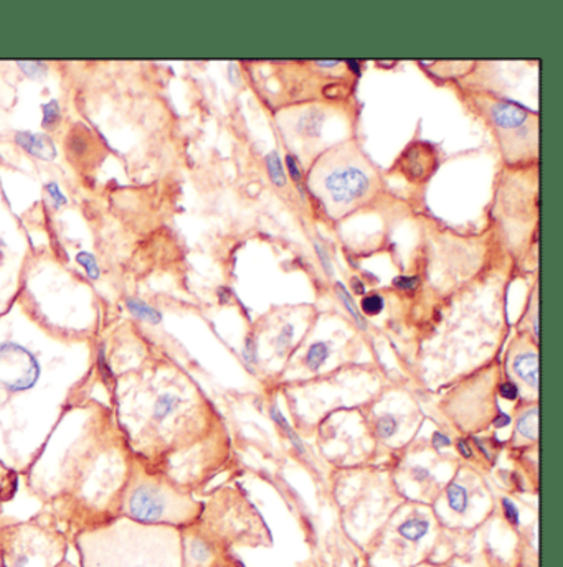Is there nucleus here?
Returning a JSON list of instances; mask_svg holds the SVG:
<instances>
[{"mask_svg": "<svg viewBox=\"0 0 563 567\" xmlns=\"http://www.w3.org/2000/svg\"><path fill=\"white\" fill-rule=\"evenodd\" d=\"M98 346L17 297L0 315V465L22 477L63 414L95 387Z\"/></svg>", "mask_w": 563, "mask_h": 567, "instance_id": "obj_1", "label": "nucleus"}, {"mask_svg": "<svg viewBox=\"0 0 563 567\" xmlns=\"http://www.w3.org/2000/svg\"><path fill=\"white\" fill-rule=\"evenodd\" d=\"M93 387L63 414L20 477L26 493L73 538L118 516L134 460L111 406Z\"/></svg>", "mask_w": 563, "mask_h": 567, "instance_id": "obj_2", "label": "nucleus"}, {"mask_svg": "<svg viewBox=\"0 0 563 567\" xmlns=\"http://www.w3.org/2000/svg\"><path fill=\"white\" fill-rule=\"evenodd\" d=\"M96 381L134 457L185 490L193 487L199 399L182 376L154 358L114 365L98 356Z\"/></svg>", "mask_w": 563, "mask_h": 567, "instance_id": "obj_3", "label": "nucleus"}, {"mask_svg": "<svg viewBox=\"0 0 563 567\" xmlns=\"http://www.w3.org/2000/svg\"><path fill=\"white\" fill-rule=\"evenodd\" d=\"M79 567H183L182 531L116 516L75 534Z\"/></svg>", "mask_w": 563, "mask_h": 567, "instance_id": "obj_4", "label": "nucleus"}, {"mask_svg": "<svg viewBox=\"0 0 563 567\" xmlns=\"http://www.w3.org/2000/svg\"><path fill=\"white\" fill-rule=\"evenodd\" d=\"M200 507L189 490L162 473L151 470L134 457L130 479L122 490L118 516L151 526H172L187 530L200 518Z\"/></svg>", "mask_w": 563, "mask_h": 567, "instance_id": "obj_5", "label": "nucleus"}, {"mask_svg": "<svg viewBox=\"0 0 563 567\" xmlns=\"http://www.w3.org/2000/svg\"><path fill=\"white\" fill-rule=\"evenodd\" d=\"M68 534L48 510L26 521L0 516V567H65Z\"/></svg>", "mask_w": 563, "mask_h": 567, "instance_id": "obj_6", "label": "nucleus"}, {"mask_svg": "<svg viewBox=\"0 0 563 567\" xmlns=\"http://www.w3.org/2000/svg\"><path fill=\"white\" fill-rule=\"evenodd\" d=\"M316 190L334 213L360 203L372 190V175L362 159L340 154L326 160L316 172Z\"/></svg>", "mask_w": 563, "mask_h": 567, "instance_id": "obj_7", "label": "nucleus"}, {"mask_svg": "<svg viewBox=\"0 0 563 567\" xmlns=\"http://www.w3.org/2000/svg\"><path fill=\"white\" fill-rule=\"evenodd\" d=\"M491 114L495 124L506 130L520 129L527 122V114L514 104L497 103L491 109Z\"/></svg>", "mask_w": 563, "mask_h": 567, "instance_id": "obj_8", "label": "nucleus"}, {"mask_svg": "<svg viewBox=\"0 0 563 567\" xmlns=\"http://www.w3.org/2000/svg\"><path fill=\"white\" fill-rule=\"evenodd\" d=\"M17 142L20 147H24L28 154L35 157H42L45 160H52L55 157V147L50 139L44 134H30V132H20L17 136Z\"/></svg>", "mask_w": 563, "mask_h": 567, "instance_id": "obj_9", "label": "nucleus"}, {"mask_svg": "<svg viewBox=\"0 0 563 567\" xmlns=\"http://www.w3.org/2000/svg\"><path fill=\"white\" fill-rule=\"evenodd\" d=\"M514 370L532 387H538V360L534 353L519 355L514 361Z\"/></svg>", "mask_w": 563, "mask_h": 567, "instance_id": "obj_10", "label": "nucleus"}, {"mask_svg": "<svg viewBox=\"0 0 563 567\" xmlns=\"http://www.w3.org/2000/svg\"><path fill=\"white\" fill-rule=\"evenodd\" d=\"M428 531H430V523L420 518H412L405 523L400 524L399 528L400 536L408 541H420L422 538H425Z\"/></svg>", "mask_w": 563, "mask_h": 567, "instance_id": "obj_11", "label": "nucleus"}, {"mask_svg": "<svg viewBox=\"0 0 563 567\" xmlns=\"http://www.w3.org/2000/svg\"><path fill=\"white\" fill-rule=\"evenodd\" d=\"M77 263H78L79 266L83 267L85 274H87L88 279H89L91 283H96V281L101 279V267H99L98 261H96L95 256H93L91 253H87V251L78 253V254H77Z\"/></svg>", "mask_w": 563, "mask_h": 567, "instance_id": "obj_12", "label": "nucleus"}, {"mask_svg": "<svg viewBox=\"0 0 563 567\" xmlns=\"http://www.w3.org/2000/svg\"><path fill=\"white\" fill-rule=\"evenodd\" d=\"M448 503L451 510L456 513H464L468 507V491L464 490L458 483H453L448 489Z\"/></svg>", "mask_w": 563, "mask_h": 567, "instance_id": "obj_13", "label": "nucleus"}, {"mask_svg": "<svg viewBox=\"0 0 563 567\" xmlns=\"http://www.w3.org/2000/svg\"><path fill=\"white\" fill-rule=\"evenodd\" d=\"M126 304H128V309L132 312V315H136L138 318L148 320V322H152V324H157L159 318H161L159 314H157V310L149 307L144 302L138 301V299H128Z\"/></svg>", "mask_w": 563, "mask_h": 567, "instance_id": "obj_14", "label": "nucleus"}, {"mask_svg": "<svg viewBox=\"0 0 563 567\" xmlns=\"http://www.w3.org/2000/svg\"><path fill=\"white\" fill-rule=\"evenodd\" d=\"M537 411H529L527 414H524L517 422V429L524 438H537Z\"/></svg>", "mask_w": 563, "mask_h": 567, "instance_id": "obj_15", "label": "nucleus"}, {"mask_svg": "<svg viewBox=\"0 0 563 567\" xmlns=\"http://www.w3.org/2000/svg\"><path fill=\"white\" fill-rule=\"evenodd\" d=\"M328 356H329V348H328V345H312L311 348H309V352H308V356H306L308 366H309L311 370H318Z\"/></svg>", "mask_w": 563, "mask_h": 567, "instance_id": "obj_16", "label": "nucleus"}, {"mask_svg": "<svg viewBox=\"0 0 563 567\" xmlns=\"http://www.w3.org/2000/svg\"><path fill=\"white\" fill-rule=\"evenodd\" d=\"M397 428H399V424H397V419L391 416V414H385V416H381L379 422H377V432H379V436L383 438H389L397 432Z\"/></svg>", "mask_w": 563, "mask_h": 567, "instance_id": "obj_17", "label": "nucleus"}, {"mask_svg": "<svg viewBox=\"0 0 563 567\" xmlns=\"http://www.w3.org/2000/svg\"><path fill=\"white\" fill-rule=\"evenodd\" d=\"M268 169L271 180L275 181L279 187H283L287 180H285V173H283V169H281L276 154L268 155Z\"/></svg>", "mask_w": 563, "mask_h": 567, "instance_id": "obj_18", "label": "nucleus"}, {"mask_svg": "<svg viewBox=\"0 0 563 567\" xmlns=\"http://www.w3.org/2000/svg\"><path fill=\"white\" fill-rule=\"evenodd\" d=\"M381 309H383V299L377 294L367 295L362 301V310L369 315H377V314H381Z\"/></svg>", "mask_w": 563, "mask_h": 567, "instance_id": "obj_19", "label": "nucleus"}, {"mask_svg": "<svg viewBox=\"0 0 563 567\" xmlns=\"http://www.w3.org/2000/svg\"><path fill=\"white\" fill-rule=\"evenodd\" d=\"M338 293L340 295V299L342 302L346 304L347 310L352 314V317L357 322V325L360 328H364V322H362V317H360V314L357 312L356 305H354V302L350 301V297H349V294H347L346 289H344V285L342 284H339L338 285Z\"/></svg>", "mask_w": 563, "mask_h": 567, "instance_id": "obj_20", "label": "nucleus"}, {"mask_svg": "<svg viewBox=\"0 0 563 567\" xmlns=\"http://www.w3.org/2000/svg\"><path fill=\"white\" fill-rule=\"evenodd\" d=\"M58 119H60V108L55 101H50L44 108V124L45 126H52Z\"/></svg>", "mask_w": 563, "mask_h": 567, "instance_id": "obj_21", "label": "nucleus"}, {"mask_svg": "<svg viewBox=\"0 0 563 567\" xmlns=\"http://www.w3.org/2000/svg\"><path fill=\"white\" fill-rule=\"evenodd\" d=\"M503 505L504 513H506L507 521L514 524V526H517V524H519V510H517V507H516L509 499H504Z\"/></svg>", "mask_w": 563, "mask_h": 567, "instance_id": "obj_22", "label": "nucleus"}, {"mask_svg": "<svg viewBox=\"0 0 563 567\" xmlns=\"http://www.w3.org/2000/svg\"><path fill=\"white\" fill-rule=\"evenodd\" d=\"M47 191H48V195L52 198L55 208H60L61 205L67 203V198L61 193L60 187H58L57 183H48V185H47Z\"/></svg>", "mask_w": 563, "mask_h": 567, "instance_id": "obj_23", "label": "nucleus"}, {"mask_svg": "<svg viewBox=\"0 0 563 567\" xmlns=\"http://www.w3.org/2000/svg\"><path fill=\"white\" fill-rule=\"evenodd\" d=\"M499 393H501L504 399L514 401V399H517V396H519V389H517V387H516L514 383H504L503 387H499Z\"/></svg>", "mask_w": 563, "mask_h": 567, "instance_id": "obj_24", "label": "nucleus"}, {"mask_svg": "<svg viewBox=\"0 0 563 567\" xmlns=\"http://www.w3.org/2000/svg\"><path fill=\"white\" fill-rule=\"evenodd\" d=\"M393 284L401 291H410V289H415L418 279L416 277H397Z\"/></svg>", "mask_w": 563, "mask_h": 567, "instance_id": "obj_25", "label": "nucleus"}, {"mask_svg": "<svg viewBox=\"0 0 563 567\" xmlns=\"http://www.w3.org/2000/svg\"><path fill=\"white\" fill-rule=\"evenodd\" d=\"M433 446L436 448H450L451 440L450 438H446L444 434H440V432H436V434H434L433 436Z\"/></svg>", "mask_w": 563, "mask_h": 567, "instance_id": "obj_26", "label": "nucleus"}, {"mask_svg": "<svg viewBox=\"0 0 563 567\" xmlns=\"http://www.w3.org/2000/svg\"><path fill=\"white\" fill-rule=\"evenodd\" d=\"M287 160V167H289V172H291V175H293V179H295V180H299V179H301V172H299V169L296 167L295 157H291V155H289Z\"/></svg>", "mask_w": 563, "mask_h": 567, "instance_id": "obj_27", "label": "nucleus"}, {"mask_svg": "<svg viewBox=\"0 0 563 567\" xmlns=\"http://www.w3.org/2000/svg\"><path fill=\"white\" fill-rule=\"evenodd\" d=\"M20 67H26V75H40L42 68L38 63H20Z\"/></svg>", "mask_w": 563, "mask_h": 567, "instance_id": "obj_28", "label": "nucleus"}, {"mask_svg": "<svg viewBox=\"0 0 563 567\" xmlns=\"http://www.w3.org/2000/svg\"><path fill=\"white\" fill-rule=\"evenodd\" d=\"M291 336H293V327H289V325H287V327L283 330L281 336H279V344H281V346H285V345L289 344Z\"/></svg>", "mask_w": 563, "mask_h": 567, "instance_id": "obj_29", "label": "nucleus"}, {"mask_svg": "<svg viewBox=\"0 0 563 567\" xmlns=\"http://www.w3.org/2000/svg\"><path fill=\"white\" fill-rule=\"evenodd\" d=\"M509 422H511V419H509L506 414H501V416L495 419V426L497 429H501V428H506Z\"/></svg>", "mask_w": 563, "mask_h": 567, "instance_id": "obj_30", "label": "nucleus"}, {"mask_svg": "<svg viewBox=\"0 0 563 567\" xmlns=\"http://www.w3.org/2000/svg\"><path fill=\"white\" fill-rule=\"evenodd\" d=\"M458 448H460L463 457H466V459L471 457V454H473V450L466 446V442H464V440H460V442H458Z\"/></svg>", "mask_w": 563, "mask_h": 567, "instance_id": "obj_31", "label": "nucleus"}, {"mask_svg": "<svg viewBox=\"0 0 563 567\" xmlns=\"http://www.w3.org/2000/svg\"><path fill=\"white\" fill-rule=\"evenodd\" d=\"M10 499L4 493V491L0 490V516H2V510H4V505L5 503H9Z\"/></svg>", "mask_w": 563, "mask_h": 567, "instance_id": "obj_32", "label": "nucleus"}, {"mask_svg": "<svg viewBox=\"0 0 563 567\" xmlns=\"http://www.w3.org/2000/svg\"><path fill=\"white\" fill-rule=\"evenodd\" d=\"M413 473H415V477L418 480H423V479L428 477V470H423V469H415Z\"/></svg>", "mask_w": 563, "mask_h": 567, "instance_id": "obj_33", "label": "nucleus"}, {"mask_svg": "<svg viewBox=\"0 0 563 567\" xmlns=\"http://www.w3.org/2000/svg\"><path fill=\"white\" fill-rule=\"evenodd\" d=\"M319 65H321V67H336L338 61H319Z\"/></svg>", "mask_w": 563, "mask_h": 567, "instance_id": "obj_34", "label": "nucleus"}, {"mask_svg": "<svg viewBox=\"0 0 563 567\" xmlns=\"http://www.w3.org/2000/svg\"><path fill=\"white\" fill-rule=\"evenodd\" d=\"M354 285H356L357 294L364 293V287H362V285H360V283H359V281H357V279H354Z\"/></svg>", "mask_w": 563, "mask_h": 567, "instance_id": "obj_35", "label": "nucleus"}]
</instances>
